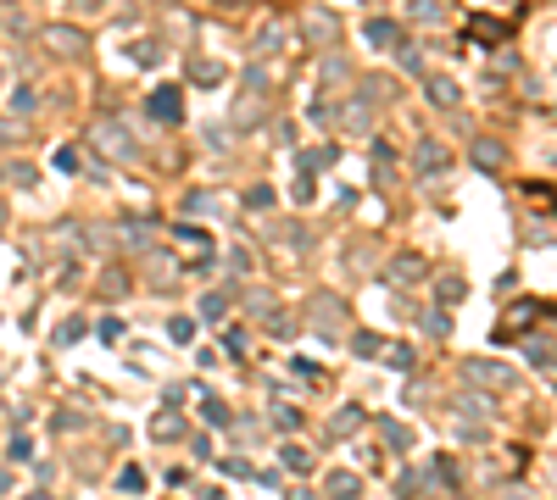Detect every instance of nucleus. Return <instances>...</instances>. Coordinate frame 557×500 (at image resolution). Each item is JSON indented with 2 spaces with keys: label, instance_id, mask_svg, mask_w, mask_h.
Listing matches in <instances>:
<instances>
[{
  "label": "nucleus",
  "instance_id": "1",
  "mask_svg": "<svg viewBox=\"0 0 557 500\" xmlns=\"http://www.w3.org/2000/svg\"><path fill=\"white\" fill-rule=\"evenodd\" d=\"M151 112H162V117H178V100H173V89H162V100H151Z\"/></svg>",
  "mask_w": 557,
  "mask_h": 500
}]
</instances>
